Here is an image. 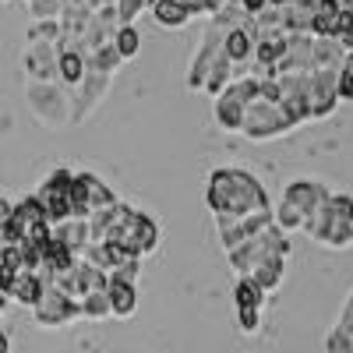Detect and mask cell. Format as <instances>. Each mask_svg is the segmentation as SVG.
I'll use <instances>...</instances> for the list:
<instances>
[{
    "label": "cell",
    "mask_w": 353,
    "mask_h": 353,
    "mask_svg": "<svg viewBox=\"0 0 353 353\" xmlns=\"http://www.w3.org/2000/svg\"><path fill=\"white\" fill-rule=\"evenodd\" d=\"M209 209L216 212V223H244L254 216H272L269 194L251 173L223 166L209 176Z\"/></svg>",
    "instance_id": "1"
},
{
    "label": "cell",
    "mask_w": 353,
    "mask_h": 353,
    "mask_svg": "<svg viewBox=\"0 0 353 353\" xmlns=\"http://www.w3.org/2000/svg\"><path fill=\"white\" fill-rule=\"evenodd\" d=\"M304 233L321 248H350L353 244V198L350 194H329V201L318 212L307 216Z\"/></svg>",
    "instance_id": "2"
},
{
    "label": "cell",
    "mask_w": 353,
    "mask_h": 353,
    "mask_svg": "<svg viewBox=\"0 0 353 353\" xmlns=\"http://www.w3.org/2000/svg\"><path fill=\"white\" fill-rule=\"evenodd\" d=\"M230 261H233V269L241 272V279L254 276L261 265H272V261H286L290 254V244H286V233L276 230V223H269L265 230H258L251 241H244L241 248H233L226 251Z\"/></svg>",
    "instance_id": "3"
},
{
    "label": "cell",
    "mask_w": 353,
    "mask_h": 353,
    "mask_svg": "<svg viewBox=\"0 0 353 353\" xmlns=\"http://www.w3.org/2000/svg\"><path fill=\"white\" fill-rule=\"evenodd\" d=\"M71 184H74V173L71 170H53L46 181H43L36 201L43 205L50 226H61V223L71 219Z\"/></svg>",
    "instance_id": "4"
},
{
    "label": "cell",
    "mask_w": 353,
    "mask_h": 353,
    "mask_svg": "<svg viewBox=\"0 0 353 353\" xmlns=\"http://www.w3.org/2000/svg\"><path fill=\"white\" fill-rule=\"evenodd\" d=\"M28 103H32V110H36L39 121H46L50 128L68 124L71 113H74L71 99L61 92V88H53V81H50V85H32V88H28Z\"/></svg>",
    "instance_id": "5"
},
{
    "label": "cell",
    "mask_w": 353,
    "mask_h": 353,
    "mask_svg": "<svg viewBox=\"0 0 353 353\" xmlns=\"http://www.w3.org/2000/svg\"><path fill=\"white\" fill-rule=\"evenodd\" d=\"M32 311H36V321H39V325H50V329L68 325V321L81 318V304H74L71 297H64V293L53 290V286H46L43 301H39Z\"/></svg>",
    "instance_id": "6"
},
{
    "label": "cell",
    "mask_w": 353,
    "mask_h": 353,
    "mask_svg": "<svg viewBox=\"0 0 353 353\" xmlns=\"http://www.w3.org/2000/svg\"><path fill=\"white\" fill-rule=\"evenodd\" d=\"M283 201L293 205V209L304 216V223H307V216L318 212L321 205L329 201V188H325V184H318V181H293V184L286 188Z\"/></svg>",
    "instance_id": "7"
},
{
    "label": "cell",
    "mask_w": 353,
    "mask_h": 353,
    "mask_svg": "<svg viewBox=\"0 0 353 353\" xmlns=\"http://www.w3.org/2000/svg\"><path fill=\"white\" fill-rule=\"evenodd\" d=\"M57 61H61V46H28L25 71L32 85H50L57 78Z\"/></svg>",
    "instance_id": "8"
},
{
    "label": "cell",
    "mask_w": 353,
    "mask_h": 353,
    "mask_svg": "<svg viewBox=\"0 0 353 353\" xmlns=\"http://www.w3.org/2000/svg\"><path fill=\"white\" fill-rule=\"evenodd\" d=\"M106 301H110V314H117V318H131L134 307H138V293H134L131 283H113V279H110V286H106Z\"/></svg>",
    "instance_id": "9"
},
{
    "label": "cell",
    "mask_w": 353,
    "mask_h": 353,
    "mask_svg": "<svg viewBox=\"0 0 353 353\" xmlns=\"http://www.w3.org/2000/svg\"><path fill=\"white\" fill-rule=\"evenodd\" d=\"M88 68H85V57L78 50H61V61H57V78H61L68 88H78L85 81Z\"/></svg>",
    "instance_id": "10"
},
{
    "label": "cell",
    "mask_w": 353,
    "mask_h": 353,
    "mask_svg": "<svg viewBox=\"0 0 353 353\" xmlns=\"http://www.w3.org/2000/svg\"><path fill=\"white\" fill-rule=\"evenodd\" d=\"M43 293H46V279H43L39 272H25V276H18L11 297H14L18 304H25V307H36V304L43 301Z\"/></svg>",
    "instance_id": "11"
},
{
    "label": "cell",
    "mask_w": 353,
    "mask_h": 353,
    "mask_svg": "<svg viewBox=\"0 0 353 353\" xmlns=\"http://www.w3.org/2000/svg\"><path fill=\"white\" fill-rule=\"evenodd\" d=\"M216 124L223 131H241V124H244V106L233 99L230 92L216 96Z\"/></svg>",
    "instance_id": "12"
},
{
    "label": "cell",
    "mask_w": 353,
    "mask_h": 353,
    "mask_svg": "<svg viewBox=\"0 0 353 353\" xmlns=\"http://www.w3.org/2000/svg\"><path fill=\"white\" fill-rule=\"evenodd\" d=\"M149 11H152V18H156L159 25H166V28H181V25L191 21V11L181 4V0H156Z\"/></svg>",
    "instance_id": "13"
},
{
    "label": "cell",
    "mask_w": 353,
    "mask_h": 353,
    "mask_svg": "<svg viewBox=\"0 0 353 353\" xmlns=\"http://www.w3.org/2000/svg\"><path fill=\"white\" fill-rule=\"evenodd\" d=\"M233 297H237V311H261V304H265V293L258 290L254 279H241Z\"/></svg>",
    "instance_id": "14"
},
{
    "label": "cell",
    "mask_w": 353,
    "mask_h": 353,
    "mask_svg": "<svg viewBox=\"0 0 353 353\" xmlns=\"http://www.w3.org/2000/svg\"><path fill=\"white\" fill-rule=\"evenodd\" d=\"M138 28L134 25H121L117 28V39H113V50L121 53V61H131V57L138 53Z\"/></svg>",
    "instance_id": "15"
},
{
    "label": "cell",
    "mask_w": 353,
    "mask_h": 353,
    "mask_svg": "<svg viewBox=\"0 0 353 353\" xmlns=\"http://www.w3.org/2000/svg\"><path fill=\"white\" fill-rule=\"evenodd\" d=\"M117 8V18H121V25H134V18L149 8V0H113Z\"/></svg>",
    "instance_id": "16"
},
{
    "label": "cell",
    "mask_w": 353,
    "mask_h": 353,
    "mask_svg": "<svg viewBox=\"0 0 353 353\" xmlns=\"http://www.w3.org/2000/svg\"><path fill=\"white\" fill-rule=\"evenodd\" d=\"M110 314V301L106 293H88L81 301V318H106Z\"/></svg>",
    "instance_id": "17"
},
{
    "label": "cell",
    "mask_w": 353,
    "mask_h": 353,
    "mask_svg": "<svg viewBox=\"0 0 353 353\" xmlns=\"http://www.w3.org/2000/svg\"><path fill=\"white\" fill-rule=\"evenodd\" d=\"M325 350H329V353H353V339L336 325V329L329 332V339H325Z\"/></svg>",
    "instance_id": "18"
},
{
    "label": "cell",
    "mask_w": 353,
    "mask_h": 353,
    "mask_svg": "<svg viewBox=\"0 0 353 353\" xmlns=\"http://www.w3.org/2000/svg\"><path fill=\"white\" fill-rule=\"evenodd\" d=\"M241 318V332H258V311H237Z\"/></svg>",
    "instance_id": "19"
},
{
    "label": "cell",
    "mask_w": 353,
    "mask_h": 353,
    "mask_svg": "<svg viewBox=\"0 0 353 353\" xmlns=\"http://www.w3.org/2000/svg\"><path fill=\"white\" fill-rule=\"evenodd\" d=\"M336 92H339V99H353V78L339 74V85H336Z\"/></svg>",
    "instance_id": "20"
},
{
    "label": "cell",
    "mask_w": 353,
    "mask_h": 353,
    "mask_svg": "<svg viewBox=\"0 0 353 353\" xmlns=\"http://www.w3.org/2000/svg\"><path fill=\"white\" fill-rule=\"evenodd\" d=\"M339 74H346V78H353V50L346 53V61H343V71Z\"/></svg>",
    "instance_id": "21"
},
{
    "label": "cell",
    "mask_w": 353,
    "mask_h": 353,
    "mask_svg": "<svg viewBox=\"0 0 353 353\" xmlns=\"http://www.w3.org/2000/svg\"><path fill=\"white\" fill-rule=\"evenodd\" d=\"M0 353H11V339L4 332H0Z\"/></svg>",
    "instance_id": "22"
},
{
    "label": "cell",
    "mask_w": 353,
    "mask_h": 353,
    "mask_svg": "<svg viewBox=\"0 0 353 353\" xmlns=\"http://www.w3.org/2000/svg\"><path fill=\"white\" fill-rule=\"evenodd\" d=\"M152 4H156V0H149V8H152Z\"/></svg>",
    "instance_id": "23"
}]
</instances>
